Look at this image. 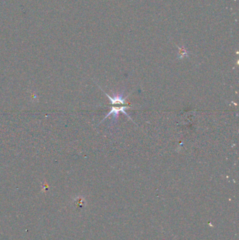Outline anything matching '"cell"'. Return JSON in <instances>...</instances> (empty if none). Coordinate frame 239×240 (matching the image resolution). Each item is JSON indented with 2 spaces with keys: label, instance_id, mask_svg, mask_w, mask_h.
Listing matches in <instances>:
<instances>
[{
  "label": "cell",
  "instance_id": "1",
  "mask_svg": "<svg viewBox=\"0 0 239 240\" xmlns=\"http://www.w3.org/2000/svg\"><path fill=\"white\" fill-rule=\"evenodd\" d=\"M107 95V96L109 98V101H111V110L108 113V114L104 117V120L107 118L110 115H113V118L117 119L119 113H121L124 114L127 117L130 119L128 113L125 112V110H127L129 107L130 106V104L126 102L125 98L123 97V94H114V96H110L107 93H104Z\"/></svg>",
  "mask_w": 239,
  "mask_h": 240
}]
</instances>
